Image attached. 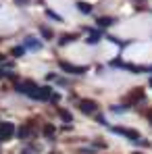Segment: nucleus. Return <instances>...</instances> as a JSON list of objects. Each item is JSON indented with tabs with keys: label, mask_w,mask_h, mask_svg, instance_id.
Wrapping results in <instances>:
<instances>
[{
	"label": "nucleus",
	"mask_w": 152,
	"mask_h": 154,
	"mask_svg": "<svg viewBox=\"0 0 152 154\" xmlns=\"http://www.w3.org/2000/svg\"><path fill=\"white\" fill-rule=\"evenodd\" d=\"M11 133H13V125L11 123H0V140H4Z\"/></svg>",
	"instance_id": "obj_1"
},
{
	"label": "nucleus",
	"mask_w": 152,
	"mask_h": 154,
	"mask_svg": "<svg viewBox=\"0 0 152 154\" xmlns=\"http://www.w3.org/2000/svg\"><path fill=\"white\" fill-rule=\"evenodd\" d=\"M77 8H79L81 13H90V11H92V6H90L88 2H77Z\"/></svg>",
	"instance_id": "obj_2"
},
{
	"label": "nucleus",
	"mask_w": 152,
	"mask_h": 154,
	"mask_svg": "<svg viewBox=\"0 0 152 154\" xmlns=\"http://www.w3.org/2000/svg\"><path fill=\"white\" fill-rule=\"evenodd\" d=\"M81 110L92 112V110H94V102H81Z\"/></svg>",
	"instance_id": "obj_3"
},
{
	"label": "nucleus",
	"mask_w": 152,
	"mask_h": 154,
	"mask_svg": "<svg viewBox=\"0 0 152 154\" xmlns=\"http://www.w3.org/2000/svg\"><path fill=\"white\" fill-rule=\"evenodd\" d=\"M113 23V19H108V17H104V19H98V25H110Z\"/></svg>",
	"instance_id": "obj_4"
},
{
	"label": "nucleus",
	"mask_w": 152,
	"mask_h": 154,
	"mask_svg": "<svg viewBox=\"0 0 152 154\" xmlns=\"http://www.w3.org/2000/svg\"><path fill=\"white\" fill-rule=\"evenodd\" d=\"M17 2H19V4H23V2H27V0H17Z\"/></svg>",
	"instance_id": "obj_5"
},
{
	"label": "nucleus",
	"mask_w": 152,
	"mask_h": 154,
	"mask_svg": "<svg viewBox=\"0 0 152 154\" xmlns=\"http://www.w3.org/2000/svg\"><path fill=\"white\" fill-rule=\"evenodd\" d=\"M0 60H2V54H0Z\"/></svg>",
	"instance_id": "obj_6"
}]
</instances>
